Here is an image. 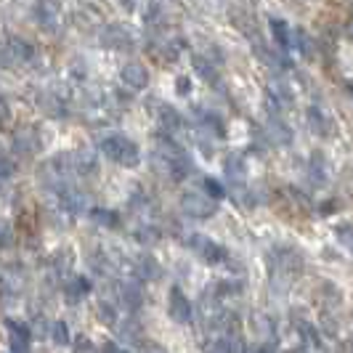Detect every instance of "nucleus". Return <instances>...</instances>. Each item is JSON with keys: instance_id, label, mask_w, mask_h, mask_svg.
Masks as SVG:
<instances>
[{"instance_id": "f257e3e1", "label": "nucleus", "mask_w": 353, "mask_h": 353, "mask_svg": "<svg viewBox=\"0 0 353 353\" xmlns=\"http://www.w3.org/2000/svg\"><path fill=\"white\" fill-rule=\"evenodd\" d=\"M154 162H159L168 178L176 181V183L186 181L194 173V162L189 157V152L165 130L159 136H154Z\"/></svg>"}, {"instance_id": "f03ea898", "label": "nucleus", "mask_w": 353, "mask_h": 353, "mask_svg": "<svg viewBox=\"0 0 353 353\" xmlns=\"http://www.w3.org/2000/svg\"><path fill=\"white\" fill-rule=\"evenodd\" d=\"M99 152L104 154L109 162L120 165V168H139L141 165V149L133 139H128L123 133H112L104 136L99 143Z\"/></svg>"}, {"instance_id": "7ed1b4c3", "label": "nucleus", "mask_w": 353, "mask_h": 353, "mask_svg": "<svg viewBox=\"0 0 353 353\" xmlns=\"http://www.w3.org/2000/svg\"><path fill=\"white\" fill-rule=\"evenodd\" d=\"M186 245H189V250L194 252L202 263H208V265H226L231 261L229 250L223 248L221 242L210 239L208 234H192V236L186 239Z\"/></svg>"}, {"instance_id": "20e7f679", "label": "nucleus", "mask_w": 353, "mask_h": 353, "mask_svg": "<svg viewBox=\"0 0 353 353\" xmlns=\"http://www.w3.org/2000/svg\"><path fill=\"white\" fill-rule=\"evenodd\" d=\"M178 205H181V210L186 212L189 218H194V221H208V218H212L218 212V202L210 194H205L202 189H186L181 194V199H178Z\"/></svg>"}, {"instance_id": "39448f33", "label": "nucleus", "mask_w": 353, "mask_h": 353, "mask_svg": "<svg viewBox=\"0 0 353 353\" xmlns=\"http://www.w3.org/2000/svg\"><path fill=\"white\" fill-rule=\"evenodd\" d=\"M6 337H8V353H32V327L19 319H6Z\"/></svg>"}, {"instance_id": "423d86ee", "label": "nucleus", "mask_w": 353, "mask_h": 353, "mask_svg": "<svg viewBox=\"0 0 353 353\" xmlns=\"http://www.w3.org/2000/svg\"><path fill=\"white\" fill-rule=\"evenodd\" d=\"M168 314L176 324H192L194 321V305L178 284H173L168 290Z\"/></svg>"}, {"instance_id": "0eeeda50", "label": "nucleus", "mask_w": 353, "mask_h": 353, "mask_svg": "<svg viewBox=\"0 0 353 353\" xmlns=\"http://www.w3.org/2000/svg\"><path fill=\"white\" fill-rule=\"evenodd\" d=\"M117 303L128 314H139L143 308V290L139 279H128V282H117Z\"/></svg>"}, {"instance_id": "6e6552de", "label": "nucleus", "mask_w": 353, "mask_h": 353, "mask_svg": "<svg viewBox=\"0 0 353 353\" xmlns=\"http://www.w3.org/2000/svg\"><path fill=\"white\" fill-rule=\"evenodd\" d=\"M305 120H308V128L316 133L319 139H332L335 136V120L332 114H327L321 106H308L305 109Z\"/></svg>"}, {"instance_id": "1a4fd4ad", "label": "nucleus", "mask_w": 353, "mask_h": 353, "mask_svg": "<svg viewBox=\"0 0 353 353\" xmlns=\"http://www.w3.org/2000/svg\"><path fill=\"white\" fill-rule=\"evenodd\" d=\"M120 80H123L128 88L146 90V88H149V80H152V74H149V70L143 67L141 61H128L123 70H120Z\"/></svg>"}, {"instance_id": "9d476101", "label": "nucleus", "mask_w": 353, "mask_h": 353, "mask_svg": "<svg viewBox=\"0 0 353 353\" xmlns=\"http://www.w3.org/2000/svg\"><path fill=\"white\" fill-rule=\"evenodd\" d=\"M152 104H154V101H152ZM154 117H157V123L162 125L165 133H178V130L186 125L176 106L165 104V101H157V104H154Z\"/></svg>"}, {"instance_id": "9b49d317", "label": "nucleus", "mask_w": 353, "mask_h": 353, "mask_svg": "<svg viewBox=\"0 0 353 353\" xmlns=\"http://www.w3.org/2000/svg\"><path fill=\"white\" fill-rule=\"evenodd\" d=\"M32 17H35V21L46 30V32H51V30L59 27V8H56V3H51V0H40V3H35Z\"/></svg>"}, {"instance_id": "f8f14e48", "label": "nucleus", "mask_w": 353, "mask_h": 353, "mask_svg": "<svg viewBox=\"0 0 353 353\" xmlns=\"http://www.w3.org/2000/svg\"><path fill=\"white\" fill-rule=\"evenodd\" d=\"M268 30H271V37H274V43H276L279 51L282 53L292 51V27H290L284 19L271 17L268 19Z\"/></svg>"}, {"instance_id": "ddd939ff", "label": "nucleus", "mask_w": 353, "mask_h": 353, "mask_svg": "<svg viewBox=\"0 0 353 353\" xmlns=\"http://www.w3.org/2000/svg\"><path fill=\"white\" fill-rule=\"evenodd\" d=\"M133 274H136L139 282H154V279L162 276V268H159L157 258H152V255H139V258L133 261Z\"/></svg>"}, {"instance_id": "4468645a", "label": "nucleus", "mask_w": 353, "mask_h": 353, "mask_svg": "<svg viewBox=\"0 0 353 353\" xmlns=\"http://www.w3.org/2000/svg\"><path fill=\"white\" fill-rule=\"evenodd\" d=\"M90 282L85 279V276H72V279H67L64 282V298H67V303H72V305H77L80 301H85L90 295Z\"/></svg>"}, {"instance_id": "2eb2a0df", "label": "nucleus", "mask_w": 353, "mask_h": 353, "mask_svg": "<svg viewBox=\"0 0 353 353\" xmlns=\"http://www.w3.org/2000/svg\"><path fill=\"white\" fill-rule=\"evenodd\" d=\"M101 40H104V46L114 48V51H128V48L133 46V37H130V32H128L125 27H120V24L106 27L104 35H101Z\"/></svg>"}, {"instance_id": "dca6fc26", "label": "nucleus", "mask_w": 353, "mask_h": 353, "mask_svg": "<svg viewBox=\"0 0 353 353\" xmlns=\"http://www.w3.org/2000/svg\"><path fill=\"white\" fill-rule=\"evenodd\" d=\"M196 120H199V125L205 128V130H210L215 139H223V133H226V125H223V120H221V114H215V112H208V109H199L196 106Z\"/></svg>"}, {"instance_id": "f3484780", "label": "nucleus", "mask_w": 353, "mask_h": 353, "mask_svg": "<svg viewBox=\"0 0 353 353\" xmlns=\"http://www.w3.org/2000/svg\"><path fill=\"white\" fill-rule=\"evenodd\" d=\"M48 337H51L59 348H72V340H74L72 332H70V324H67L64 319L51 321V327H48Z\"/></svg>"}, {"instance_id": "a211bd4d", "label": "nucleus", "mask_w": 353, "mask_h": 353, "mask_svg": "<svg viewBox=\"0 0 353 353\" xmlns=\"http://www.w3.org/2000/svg\"><path fill=\"white\" fill-rule=\"evenodd\" d=\"M210 295L215 301H226V298H236V295H242V282H236V279H221V282L212 284Z\"/></svg>"}, {"instance_id": "6ab92c4d", "label": "nucleus", "mask_w": 353, "mask_h": 353, "mask_svg": "<svg viewBox=\"0 0 353 353\" xmlns=\"http://www.w3.org/2000/svg\"><path fill=\"white\" fill-rule=\"evenodd\" d=\"M292 48L301 53L303 59H314V40L308 37V32L303 27H292Z\"/></svg>"}, {"instance_id": "aec40b11", "label": "nucleus", "mask_w": 353, "mask_h": 353, "mask_svg": "<svg viewBox=\"0 0 353 353\" xmlns=\"http://www.w3.org/2000/svg\"><path fill=\"white\" fill-rule=\"evenodd\" d=\"M117 311H120V303L106 301V298H99V303H96V316L101 319L106 327L117 324Z\"/></svg>"}, {"instance_id": "412c9836", "label": "nucleus", "mask_w": 353, "mask_h": 353, "mask_svg": "<svg viewBox=\"0 0 353 353\" xmlns=\"http://www.w3.org/2000/svg\"><path fill=\"white\" fill-rule=\"evenodd\" d=\"M90 218H93L99 226H104V229H117V226H120V215L114 210H106V208H93V210H90Z\"/></svg>"}, {"instance_id": "4be33fe9", "label": "nucleus", "mask_w": 353, "mask_h": 353, "mask_svg": "<svg viewBox=\"0 0 353 353\" xmlns=\"http://www.w3.org/2000/svg\"><path fill=\"white\" fill-rule=\"evenodd\" d=\"M202 353H231V335H212L202 343Z\"/></svg>"}, {"instance_id": "5701e85b", "label": "nucleus", "mask_w": 353, "mask_h": 353, "mask_svg": "<svg viewBox=\"0 0 353 353\" xmlns=\"http://www.w3.org/2000/svg\"><path fill=\"white\" fill-rule=\"evenodd\" d=\"M192 61H194V70L199 72V77H202V80H208V83H218V72H215V67L210 64V59H208V56L196 53Z\"/></svg>"}, {"instance_id": "b1692460", "label": "nucleus", "mask_w": 353, "mask_h": 353, "mask_svg": "<svg viewBox=\"0 0 353 353\" xmlns=\"http://www.w3.org/2000/svg\"><path fill=\"white\" fill-rule=\"evenodd\" d=\"M335 239L340 242V248H345L353 255V223H337Z\"/></svg>"}, {"instance_id": "393cba45", "label": "nucleus", "mask_w": 353, "mask_h": 353, "mask_svg": "<svg viewBox=\"0 0 353 353\" xmlns=\"http://www.w3.org/2000/svg\"><path fill=\"white\" fill-rule=\"evenodd\" d=\"M223 170H226V176L234 178V181H242V178H245V162H242V157L231 154V157L223 162Z\"/></svg>"}, {"instance_id": "a878e982", "label": "nucleus", "mask_w": 353, "mask_h": 353, "mask_svg": "<svg viewBox=\"0 0 353 353\" xmlns=\"http://www.w3.org/2000/svg\"><path fill=\"white\" fill-rule=\"evenodd\" d=\"M72 353H101V348L88 335H74V340H72Z\"/></svg>"}, {"instance_id": "bb28decb", "label": "nucleus", "mask_w": 353, "mask_h": 353, "mask_svg": "<svg viewBox=\"0 0 353 353\" xmlns=\"http://www.w3.org/2000/svg\"><path fill=\"white\" fill-rule=\"evenodd\" d=\"M14 173H17V162H14V159H11V154H8V152L0 146V183H3L6 178H11Z\"/></svg>"}, {"instance_id": "cd10ccee", "label": "nucleus", "mask_w": 353, "mask_h": 353, "mask_svg": "<svg viewBox=\"0 0 353 353\" xmlns=\"http://www.w3.org/2000/svg\"><path fill=\"white\" fill-rule=\"evenodd\" d=\"M199 189H202L205 194H210L215 202H218V199H223V194H226V189H223V186H221V183H218L215 178H210V176L202 178V186H199Z\"/></svg>"}, {"instance_id": "c85d7f7f", "label": "nucleus", "mask_w": 353, "mask_h": 353, "mask_svg": "<svg viewBox=\"0 0 353 353\" xmlns=\"http://www.w3.org/2000/svg\"><path fill=\"white\" fill-rule=\"evenodd\" d=\"M11 245H14V229H11L8 221L0 218V250L11 248Z\"/></svg>"}, {"instance_id": "c756f323", "label": "nucleus", "mask_w": 353, "mask_h": 353, "mask_svg": "<svg viewBox=\"0 0 353 353\" xmlns=\"http://www.w3.org/2000/svg\"><path fill=\"white\" fill-rule=\"evenodd\" d=\"M298 330H301L303 340H305L308 345H314V348H319V335H316V330H314L311 324H298Z\"/></svg>"}, {"instance_id": "7c9ffc66", "label": "nucleus", "mask_w": 353, "mask_h": 353, "mask_svg": "<svg viewBox=\"0 0 353 353\" xmlns=\"http://www.w3.org/2000/svg\"><path fill=\"white\" fill-rule=\"evenodd\" d=\"M136 353H168V351H165L162 345H157V343H152V340H141Z\"/></svg>"}, {"instance_id": "2f4dec72", "label": "nucleus", "mask_w": 353, "mask_h": 353, "mask_svg": "<svg viewBox=\"0 0 353 353\" xmlns=\"http://www.w3.org/2000/svg\"><path fill=\"white\" fill-rule=\"evenodd\" d=\"M176 90L181 93V96H189V93H192V80H189L186 74H181V77L176 80Z\"/></svg>"}, {"instance_id": "473e14b6", "label": "nucleus", "mask_w": 353, "mask_h": 353, "mask_svg": "<svg viewBox=\"0 0 353 353\" xmlns=\"http://www.w3.org/2000/svg\"><path fill=\"white\" fill-rule=\"evenodd\" d=\"M8 120H11V106H8V101L0 96V128H6Z\"/></svg>"}, {"instance_id": "72a5a7b5", "label": "nucleus", "mask_w": 353, "mask_h": 353, "mask_svg": "<svg viewBox=\"0 0 353 353\" xmlns=\"http://www.w3.org/2000/svg\"><path fill=\"white\" fill-rule=\"evenodd\" d=\"M101 353H133V351H128L125 345L114 343V340H106L104 345H101Z\"/></svg>"}, {"instance_id": "f704fd0d", "label": "nucleus", "mask_w": 353, "mask_h": 353, "mask_svg": "<svg viewBox=\"0 0 353 353\" xmlns=\"http://www.w3.org/2000/svg\"><path fill=\"white\" fill-rule=\"evenodd\" d=\"M345 37L353 43V11H351V17H348V21H345Z\"/></svg>"}, {"instance_id": "c9c22d12", "label": "nucleus", "mask_w": 353, "mask_h": 353, "mask_svg": "<svg viewBox=\"0 0 353 353\" xmlns=\"http://www.w3.org/2000/svg\"><path fill=\"white\" fill-rule=\"evenodd\" d=\"M117 3H120L123 8H128V11H133V8H136V0H117Z\"/></svg>"}, {"instance_id": "e433bc0d", "label": "nucleus", "mask_w": 353, "mask_h": 353, "mask_svg": "<svg viewBox=\"0 0 353 353\" xmlns=\"http://www.w3.org/2000/svg\"><path fill=\"white\" fill-rule=\"evenodd\" d=\"M252 353H274V348H271V345H265V343H263V345H258V348H255Z\"/></svg>"}, {"instance_id": "4c0bfd02", "label": "nucleus", "mask_w": 353, "mask_h": 353, "mask_svg": "<svg viewBox=\"0 0 353 353\" xmlns=\"http://www.w3.org/2000/svg\"><path fill=\"white\" fill-rule=\"evenodd\" d=\"M343 351H345V353H353V340H348V343H343Z\"/></svg>"}, {"instance_id": "58836bf2", "label": "nucleus", "mask_w": 353, "mask_h": 353, "mask_svg": "<svg viewBox=\"0 0 353 353\" xmlns=\"http://www.w3.org/2000/svg\"><path fill=\"white\" fill-rule=\"evenodd\" d=\"M345 85H348V90H351V96H353V80H348V83H345Z\"/></svg>"}]
</instances>
